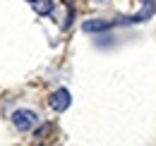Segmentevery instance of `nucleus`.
Masks as SVG:
<instances>
[{
    "mask_svg": "<svg viewBox=\"0 0 156 146\" xmlns=\"http://www.w3.org/2000/svg\"><path fill=\"white\" fill-rule=\"evenodd\" d=\"M10 120H12V125L20 129V132H31V129L39 125V115L29 108H17L10 115Z\"/></svg>",
    "mask_w": 156,
    "mask_h": 146,
    "instance_id": "1",
    "label": "nucleus"
},
{
    "mask_svg": "<svg viewBox=\"0 0 156 146\" xmlns=\"http://www.w3.org/2000/svg\"><path fill=\"white\" fill-rule=\"evenodd\" d=\"M48 106L55 110V113H65V110L72 106V93L67 89H55V91L48 96Z\"/></svg>",
    "mask_w": 156,
    "mask_h": 146,
    "instance_id": "2",
    "label": "nucleus"
},
{
    "mask_svg": "<svg viewBox=\"0 0 156 146\" xmlns=\"http://www.w3.org/2000/svg\"><path fill=\"white\" fill-rule=\"evenodd\" d=\"M111 26H113V22H108V19H87V22L82 24V29H84L87 34L106 31V29H111Z\"/></svg>",
    "mask_w": 156,
    "mask_h": 146,
    "instance_id": "3",
    "label": "nucleus"
},
{
    "mask_svg": "<svg viewBox=\"0 0 156 146\" xmlns=\"http://www.w3.org/2000/svg\"><path fill=\"white\" fill-rule=\"evenodd\" d=\"M31 7H34V12L36 15H51L53 10H55V2L53 0H31Z\"/></svg>",
    "mask_w": 156,
    "mask_h": 146,
    "instance_id": "4",
    "label": "nucleus"
},
{
    "mask_svg": "<svg viewBox=\"0 0 156 146\" xmlns=\"http://www.w3.org/2000/svg\"><path fill=\"white\" fill-rule=\"evenodd\" d=\"M62 2H72V0H62Z\"/></svg>",
    "mask_w": 156,
    "mask_h": 146,
    "instance_id": "5",
    "label": "nucleus"
},
{
    "mask_svg": "<svg viewBox=\"0 0 156 146\" xmlns=\"http://www.w3.org/2000/svg\"><path fill=\"white\" fill-rule=\"evenodd\" d=\"M29 2H31V0H29Z\"/></svg>",
    "mask_w": 156,
    "mask_h": 146,
    "instance_id": "6",
    "label": "nucleus"
}]
</instances>
